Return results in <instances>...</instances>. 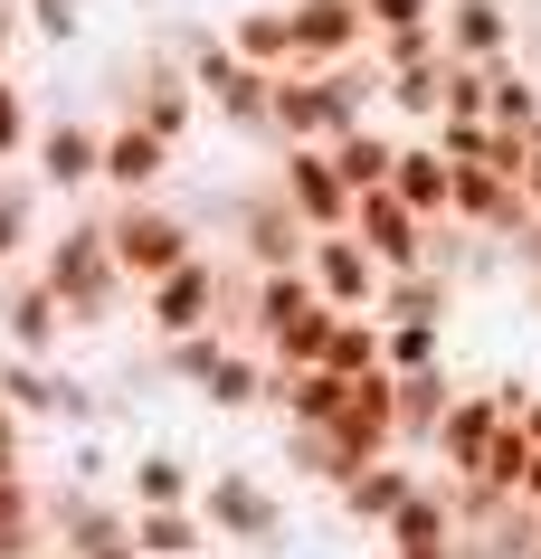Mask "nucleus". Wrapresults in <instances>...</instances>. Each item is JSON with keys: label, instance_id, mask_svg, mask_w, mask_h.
I'll use <instances>...</instances> for the list:
<instances>
[{"label": "nucleus", "instance_id": "nucleus-1", "mask_svg": "<svg viewBox=\"0 0 541 559\" xmlns=\"http://www.w3.org/2000/svg\"><path fill=\"white\" fill-rule=\"evenodd\" d=\"M30 265L48 275V285H58V304H67V323H77V332H105V323L124 313V304H133V275L115 265L105 209H95V218H67V228L48 237V247H38Z\"/></svg>", "mask_w": 541, "mask_h": 559}, {"label": "nucleus", "instance_id": "nucleus-2", "mask_svg": "<svg viewBox=\"0 0 541 559\" xmlns=\"http://www.w3.org/2000/svg\"><path fill=\"white\" fill-rule=\"evenodd\" d=\"M133 313H143L152 342H180V332H247V275H228V257L219 247H200V257H180L172 275H152L143 295H133Z\"/></svg>", "mask_w": 541, "mask_h": 559}, {"label": "nucleus", "instance_id": "nucleus-3", "mask_svg": "<svg viewBox=\"0 0 541 559\" xmlns=\"http://www.w3.org/2000/svg\"><path fill=\"white\" fill-rule=\"evenodd\" d=\"M172 48H180V67H190L200 105H210L228 133H267V115H275V76H267V67H247L238 48H228V29H180Z\"/></svg>", "mask_w": 541, "mask_h": 559}, {"label": "nucleus", "instance_id": "nucleus-4", "mask_svg": "<svg viewBox=\"0 0 541 559\" xmlns=\"http://www.w3.org/2000/svg\"><path fill=\"white\" fill-rule=\"evenodd\" d=\"M105 237H115V265L133 275V295H143L152 275H172L180 257H200V247H210V237L190 228L172 200H115V209H105Z\"/></svg>", "mask_w": 541, "mask_h": 559}, {"label": "nucleus", "instance_id": "nucleus-5", "mask_svg": "<svg viewBox=\"0 0 541 559\" xmlns=\"http://www.w3.org/2000/svg\"><path fill=\"white\" fill-rule=\"evenodd\" d=\"M200 522H210V540H228V550H275V540H285V502H275L267 474L210 465L200 474Z\"/></svg>", "mask_w": 541, "mask_h": 559}, {"label": "nucleus", "instance_id": "nucleus-6", "mask_svg": "<svg viewBox=\"0 0 541 559\" xmlns=\"http://www.w3.org/2000/svg\"><path fill=\"white\" fill-rule=\"evenodd\" d=\"M48 540H58L67 559H143V540H133V502H105L95 484L48 493Z\"/></svg>", "mask_w": 541, "mask_h": 559}, {"label": "nucleus", "instance_id": "nucleus-7", "mask_svg": "<svg viewBox=\"0 0 541 559\" xmlns=\"http://www.w3.org/2000/svg\"><path fill=\"white\" fill-rule=\"evenodd\" d=\"M267 180H275V200L295 209L314 237H324V228H352V200H361V190L332 171V143H285Z\"/></svg>", "mask_w": 541, "mask_h": 559}, {"label": "nucleus", "instance_id": "nucleus-8", "mask_svg": "<svg viewBox=\"0 0 541 559\" xmlns=\"http://www.w3.org/2000/svg\"><path fill=\"white\" fill-rule=\"evenodd\" d=\"M30 171L48 200H77V190H105V123L86 115H48L30 143Z\"/></svg>", "mask_w": 541, "mask_h": 559}, {"label": "nucleus", "instance_id": "nucleus-9", "mask_svg": "<svg viewBox=\"0 0 541 559\" xmlns=\"http://www.w3.org/2000/svg\"><path fill=\"white\" fill-rule=\"evenodd\" d=\"M228 247L247 257V275H275V265H304V247H314V228H304L295 209L275 200V180H257L238 209H228Z\"/></svg>", "mask_w": 541, "mask_h": 559}, {"label": "nucleus", "instance_id": "nucleus-10", "mask_svg": "<svg viewBox=\"0 0 541 559\" xmlns=\"http://www.w3.org/2000/svg\"><path fill=\"white\" fill-rule=\"evenodd\" d=\"M304 275H314V295H324L332 313H380V285H390V265L371 257L352 228L314 237V247H304Z\"/></svg>", "mask_w": 541, "mask_h": 559}, {"label": "nucleus", "instance_id": "nucleus-11", "mask_svg": "<svg viewBox=\"0 0 541 559\" xmlns=\"http://www.w3.org/2000/svg\"><path fill=\"white\" fill-rule=\"evenodd\" d=\"M0 399L20 417H38V427H95V389L77 370H58V360H30V352L0 360Z\"/></svg>", "mask_w": 541, "mask_h": 559}, {"label": "nucleus", "instance_id": "nucleus-12", "mask_svg": "<svg viewBox=\"0 0 541 559\" xmlns=\"http://www.w3.org/2000/svg\"><path fill=\"white\" fill-rule=\"evenodd\" d=\"M124 115L152 123L162 143H190V123L210 115V105H200V86H190L180 48H172V58H143V67H133V95H124Z\"/></svg>", "mask_w": 541, "mask_h": 559}, {"label": "nucleus", "instance_id": "nucleus-13", "mask_svg": "<svg viewBox=\"0 0 541 559\" xmlns=\"http://www.w3.org/2000/svg\"><path fill=\"white\" fill-rule=\"evenodd\" d=\"M504 417H513V408H504V389H456L447 417H437V437H427V474H475Z\"/></svg>", "mask_w": 541, "mask_h": 559}, {"label": "nucleus", "instance_id": "nucleus-14", "mask_svg": "<svg viewBox=\"0 0 541 559\" xmlns=\"http://www.w3.org/2000/svg\"><path fill=\"white\" fill-rule=\"evenodd\" d=\"M427 228H437V218H419V209L399 200L390 180L352 200V237H361V247H371L380 265H390V275H399V265H437V257H427Z\"/></svg>", "mask_w": 541, "mask_h": 559}, {"label": "nucleus", "instance_id": "nucleus-15", "mask_svg": "<svg viewBox=\"0 0 541 559\" xmlns=\"http://www.w3.org/2000/svg\"><path fill=\"white\" fill-rule=\"evenodd\" d=\"M332 133H352L342 123V105H332V76H314V67H275V115H267V143H332Z\"/></svg>", "mask_w": 541, "mask_h": 559}, {"label": "nucleus", "instance_id": "nucleus-16", "mask_svg": "<svg viewBox=\"0 0 541 559\" xmlns=\"http://www.w3.org/2000/svg\"><path fill=\"white\" fill-rule=\"evenodd\" d=\"M295 10V67H352L371 58V20H361V0H285Z\"/></svg>", "mask_w": 541, "mask_h": 559}, {"label": "nucleus", "instance_id": "nucleus-17", "mask_svg": "<svg viewBox=\"0 0 541 559\" xmlns=\"http://www.w3.org/2000/svg\"><path fill=\"white\" fill-rule=\"evenodd\" d=\"M172 152H180V143H162L152 123L115 115V123H105V200H162V180H172Z\"/></svg>", "mask_w": 541, "mask_h": 559}, {"label": "nucleus", "instance_id": "nucleus-18", "mask_svg": "<svg viewBox=\"0 0 541 559\" xmlns=\"http://www.w3.org/2000/svg\"><path fill=\"white\" fill-rule=\"evenodd\" d=\"M0 332H10V352H30V360H58V332H77L67 323V304H58V285L48 275H0Z\"/></svg>", "mask_w": 541, "mask_h": 559}, {"label": "nucleus", "instance_id": "nucleus-19", "mask_svg": "<svg viewBox=\"0 0 541 559\" xmlns=\"http://www.w3.org/2000/svg\"><path fill=\"white\" fill-rule=\"evenodd\" d=\"M427 484V455H371V465H352L342 484H332V502H342V522H361V531H380L399 512V502Z\"/></svg>", "mask_w": 541, "mask_h": 559}, {"label": "nucleus", "instance_id": "nucleus-20", "mask_svg": "<svg viewBox=\"0 0 541 559\" xmlns=\"http://www.w3.org/2000/svg\"><path fill=\"white\" fill-rule=\"evenodd\" d=\"M437 38H447V58L466 67H504L522 48V20H513V0H447L437 10Z\"/></svg>", "mask_w": 541, "mask_h": 559}, {"label": "nucleus", "instance_id": "nucleus-21", "mask_svg": "<svg viewBox=\"0 0 541 559\" xmlns=\"http://www.w3.org/2000/svg\"><path fill=\"white\" fill-rule=\"evenodd\" d=\"M267 389H275V360L257 352V342H238V332H228V352H219V360H210V380H200V408L247 417V408H267Z\"/></svg>", "mask_w": 541, "mask_h": 559}, {"label": "nucleus", "instance_id": "nucleus-22", "mask_svg": "<svg viewBox=\"0 0 541 559\" xmlns=\"http://www.w3.org/2000/svg\"><path fill=\"white\" fill-rule=\"evenodd\" d=\"M390 190L419 209V218H447V209H456V162L427 143V133H409V143H399V162H390Z\"/></svg>", "mask_w": 541, "mask_h": 559}, {"label": "nucleus", "instance_id": "nucleus-23", "mask_svg": "<svg viewBox=\"0 0 541 559\" xmlns=\"http://www.w3.org/2000/svg\"><path fill=\"white\" fill-rule=\"evenodd\" d=\"M38 218H48L38 171H0V275H20V257H38V247H48V237H38Z\"/></svg>", "mask_w": 541, "mask_h": 559}, {"label": "nucleus", "instance_id": "nucleus-24", "mask_svg": "<svg viewBox=\"0 0 541 559\" xmlns=\"http://www.w3.org/2000/svg\"><path fill=\"white\" fill-rule=\"evenodd\" d=\"M228 48H238L247 67H295V10L285 0H247V10H228Z\"/></svg>", "mask_w": 541, "mask_h": 559}, {"label": "nucleus", "instance_id": "nucleus-25", "mask_svg": "<svg viewBox=\"0 0 541 559\" xmlns=\"http://www.w3.org/2000/svg\"><path fill=\"white\" fill-rule=\"evenodd\" d=\"M456 313V275L447 265H399L380 285V323H447Z\"/></svg>", "mask_w": 541, "mask_h": 559}, {"label": "nucleus", "instance_id": "nucleus-26", "mask_svg": "<svg viewBox=\"0 0 541 559\" xmlns=\"http://www.w3.org/2000/svg\"><path fill=\"white\" fill-rule=\"evenodd\" d=\"M390 380H399V445L427 455V437H437V417H447V399H456V370L437 360V370H390Z\"/></svg>", "mask_w": 541, "mask_h": 559}, {"label": "nucleus", "instance_id": "nucleus-27", "mask_svg": "<svg viewBox=\"0 0 541 559\" xmlns=\"http://www.w3.org/2000/svg\"><path fill=\"white\" fill-rule=\"evenodd\" d=\"M124 502H133V512H152V502H200V465L172 455V445H143V455L124 465Z\"/></svg>", "mask_w": 541, "mask_h": 559}, {"label": "nucleus", "instance_id": "nucleus-28", "mask_svg": "<svg viewBox=\"0 0 541 559\" xmlns=\"http://www.w3.org/2000/svg\"><path fill=\"white\" fill-rule=\"evenodd\" d=\"M314 370H332V380H361V370H390V323L380 313H332V342Z\"/></svg>", "mask_w": 541, "mask_h": 559}, {"label": "nucleus", "instance_id": "nucleus-29", "mask_svg": "<svg viewBox=\"0 0 541 559\" xmlns=\"http://www.w3.org/2000/svg\"><path fill=\"white\" fill-rule=\"evenodd\" d=\"M0 559H48V493L30 474H0Z\"/></svg>", "mask_w": 541, "mask_h": 559}, {"label": "nucleus", "instance_id": "nucleus-30", "mask_svg": "<svg viewBox=\"0 0 541 559\" xmlns=\"http://www.w3.org/2000/svg\"><path fill=\"white\" fill-rule=\"evenodd\" d=\"M380 540H390V550H427V540H466V531H456V502H447V484L427 474L419 493H409V502L390 512V522H380Z\"/></svg>", "mask_w": 541, "mask_h": 559}, {"label": "nucleus", "instance_id": "nucleus-31", "mask_svg": "<svg viewBox=\"0 0 541 559\" xmlns=\"http://www.w3.org/2000/svg\"><path fill=\"white\" fill-rule=\"evenodd\" d=\"M342 389H352V380H332V370H275L267 408L285 417V427H332V408H342Z\"/></svg>", "mask_w": 541, "mask_h": 559}, {"label": "nucleus", "instance_id": "nucleus-32", "mask_svg": "<svg viewBox=\"0 0 541 559\" xmlns=\"http://www.w3.org/2000/svg\"><path fill=\"white\" fill-rule=\"evenodd\" d=\"M484 123H504V133H541V86H532V67H522V58L484 67Z\"/></svg>", "mask_w": 541, "mask_h": 559}, {"label": "nucleus", "instance_id": "nucleus-33", "mask_svg": "<svg viewBox=\"0 0 541 559\" xmlns=\"http://www.w3.org/2000/svg\"><path fill=\"white\" fill-rule=\"evenodd\" d=\"M399 162V133H380V123H352V133H332V171L352 180V190H380Z\"/></svg>", "mask_w": 541, "mask_h": 559}, {"label": "nucleus", "instance_id": "nucleus-34", "mask_svg": "<svg viewBox=\"0 0 541 559\" xmlns=\"http://www.w3.org/2000/svg\"><path fill=\"white\" fill-rule=\"evenodd\" d=\"M133 540H143V559H180L210 540V522H200V502H152V512H133Z\"/></svg>", "mask_w": 541, "mask_h": 559}, {"label": "nucleus", "instance_id": "nucleus-35", "mask_svg": "<svg viewBox=\"0 0 541 559\" xmlns=\"http://www.w3.org/2000/svg\"><path fill=\"white\" fill-rule=\"evenodd\" d=\"M380 105H390V115H409V123H437V105H447V58H437V67H399Z\"/></svg>", "mask_w": 541, "mask_h": 559}, {"label": "nucleus", "instance_id": "nucleus-36", "mask_svg": "<svg viewBox=\"0 0 541 559\" xmlns=\"http://www.w3.org/2000/svg\"><path fill=\"white\" fill-rule=\"evenodd\" d=\"M30 143H38V105H30V86L0 67V171H10V162H30Z\"/></svg>", "mask_w": 541, "mask_h": 559}, {"label": "nucleus", "instance_id": "nucleus-37", "mask_svg": "<svg viewBox=\"0 0 541 559\" xmlns=\"http://www.w3.org/2000/svg\"><path fill=\"white\" fill-rule=\"evenodd\" d=\"M532 455H541V445L532 437H522V417H504V427H494V445H484V484H504V493H522V474H532Z\"/></svg>", "mask_w": 541, "mask_h": 559}, {"label": "nucleus", "instance_id": "nucleus-38", "mask_svg": "<svg viewBox=\"0 0 541 559\" xmlns=\"http://www.w3.org/2000/svg\"><path fill=\"white\" fill-rule=\"evenodd\" d=\"M219 352H228V323H210V332H180V342H162V370H172L180 389H200Z\"/></svg>", "mask_w": 541, "mask_h": 559}, {"label": "nucleus", "instance_id": "nucleus-39", "mask_svg": "<svg viewBox=\"0 0 541 559\" xmlns=\"http://www.w3.org/2000/svg\"><path fill=\"white\" fill-rule=\"evenodd\" d=\"M371 58H380V76H399V67H437V58H447V38H437V20H427V29H390V38H371Z\"/></svg>", "mask_w": 541, "mask_h": 559}, {"label": "nucleus", "instance_id": "nucleus-40", "mask_svg": "<svg viewBox=\"0 0 541 559\" xmlns=\"http://www.w3.org/2000/svg\"><path fill=\"white\" fill-rule=\"evenodd\" d=\"M20 20H30V38H48V48H77V38H86V0H20Z\"/></svg>", "mask_w": 541, "mask_h": 559}, {"label": "nucleus", "instance_id": "nucleus-41", "mask_svg": "<svg viewBox=\"0 0 541 559\" xmlns=\"http://www.w3.org/2000/svg\"><path fill=\"white\" fill-rule=\"evenodd\" d=\"M447 360V323H390V370H437Z\"/></svg>", "mask_w": 541, "mask_h": 559}, {"label": "nucleus", "instance_id": "nucleus-42", "mask_svg": "<svg viewBox=\"0 0 541 559\" xmlns=\"http://www.w3.org/2000/svg\"><path fill=\"white\" fill-rule=\"evenodd\" d=\"M427 143L447 152V162H484V143H494V123H484V115H437V123H427Z\"/></svg>", "mask_w": 541, "mask_h": 559}, {"label": "nucleus", "instance_id": "nucleus-43", "mask_svg": "<svg viewBox=\"0 0 541 559\" xmlns=\"http://www.w3.org/2000/svg\"><path fill=\"white\" fill-rule=\"evenodd\" d=\"M447 0H361V20H371V38H390V29H427Z\"/></svg>", "mask_w": 541, "mask_h": 559}, {"label": "nucleus", "instance_id": "nucleus-44", "mask_svg": "<svg viewBox=\"0 0 541 559\" xmlns=\"http://www.w3.org/2000/svg\"><path fill=\"white\" fill-rule=\"evenodd\" d=\"M0 474H30V417L0 399Z\"/></svg>", "mask_w": 541, "mask_h": 559}, {"label": "nucleus", "instance_id": "nucleus-45", "mask_svg": "<svg viewBox=\"0 0 541 559\" xmlns=\"http://www.w3.org/2000/svg\"><path fill=\"white\" fill-rule=\"evenodd\" d=\"M30 38V20H20V0H0V67H10V48Z\"/></svg>", "mask_w": 541, "mask_h": 559}, {"label": "nucleus", "instance_id": "nucleus-46", "mask_svg": "<svg viewBox=\"0 0 541 559\" xmlns=\"http://www.w3.org/2000/svg\"><path fill=\"white\" fill-rule=\"evenodd\" d=\"M522 209L541 218V143H532V162H522Z\"/></svg>", "mask_w": 541, "mask_h": 559}, {"label": "nucleus", "instance_id": "nucleus-47", "mask_svg": "<svg viewBox=\"0 0 541 559\" xmlns=\"http://www.w3.org/2000/svg\"><path fill=\"white\" fill-rule=\"evenodd\" d=\"M513 417H522V437L541 445V389H522V408H513Z\"/></svg>", "mask_w": 541, "mask_h": 559}, {"label": "nucleus", "instance_id": "nucleus-48", "mask_svg": "<svg viewBox=\"0 0 541 559\" xmlns=\"http://www.w3.org/2000/svg\"><path fill=\"white\" fill-rule=\"evenodd\" d=\"M390 559H466V540H427V550H390Z\"/></svg>", "mask_w": 541, "mask_h": 559}, {"label": "nucleus", "instance_id": "nucleus-49", "mask_svg": "<svg viewBox=\"0 0 541 559\" xmlns=\"http://www.w3.org/2000/svg\"><path fill=\"white\" fill-rule=\"evenodd\" d=\"M522 502H532V512H541V455H532V474H522Z\"/></svg>", "mask_w": 541, "mask_h": 559}, {"label": "nucleus", "instance_id": "nucleus-50", "mask_svg": "<svg viewBox=\"0 0 541 559\" xmlns=\"http://www.w3.org/2000/svg\"><path fill=\"white\" fill-rule=\"evenodd\" d=\"M180 559H219V540H200V550H180Z\"/></svg>", "mask_w": 541, "mask_h": 559}, {"label": "nucleus", "instance_id": "nucleus-51", "mask_svg": "<svg viewBox=\"0 0 541 559\" xmlns=\"http://www.w3.org/2000/svg\"><path fill=\"white\" fill-rule=\"evenodd\" d=\"M522 559H541V531H532V550H522Z\"/></svg>", "mask_w": 541, "mask_h": 559}, {"label": "nucleus", "instance_id": "nucleus-52", "mask_svg": "<svg viewBox=\"0 0 541 559\" xmlns=\"http://www.w3.org/2000/svg\"><path fill=\"white\" fill-rule=\"evenodd\" d=\"M532 295H541V285H532Z\"/></svg>", "mask_w": 541, "mask_h": 559}]
</instances>
